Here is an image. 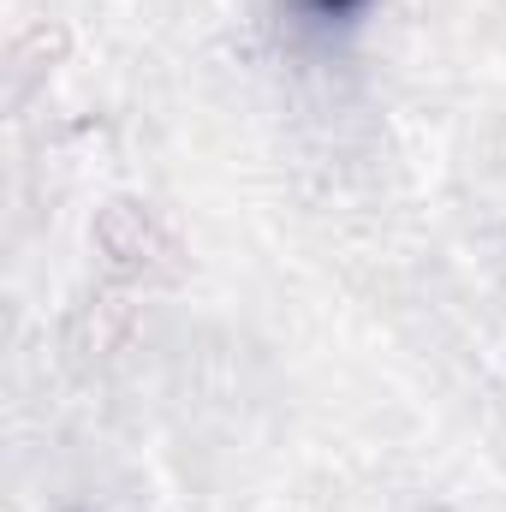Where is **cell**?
Masks as SVG:
<instances>
[{"mask_svg": "<svg viewBox=\"0 0 506 512\" xmlns=\"http://www.w3.org/2000/svg\"><path fill=\"white\" fill-rule=\"evenodd\" d=\"M352 6H364V0H310V12H322V18H346Z\"/></svg>", "mask_w": 506, "mask_h": 512, "instance_id": "cell-1", "label": "cell"}]
</instances>
